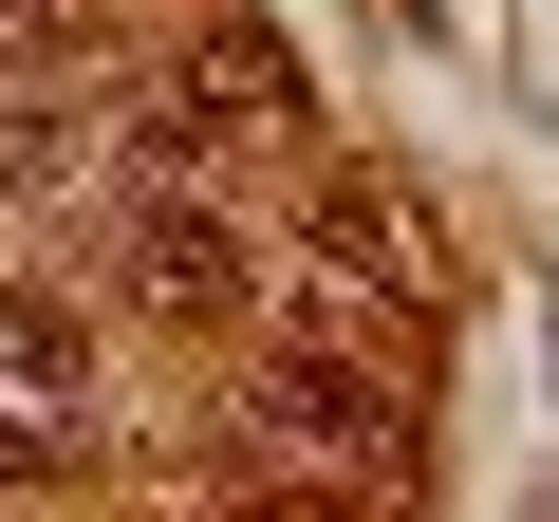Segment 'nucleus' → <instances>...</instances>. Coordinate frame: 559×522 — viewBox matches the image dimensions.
I'll return each instance as SVG.
<instances>
[{
	"mask_svg": "<svg viewBox=\"0 0 559 522\" xmlns=\"http://www.w3.org/2000/svg\"><path fill=\"white\" fill-rule=\"evenodd\" d=\"M411 336L336 281V299H299V336L261 355V392H242V448L261 466H411Z\"/></svg>",
	"mask_w": 559,
	"mask_h": 522,
	"instance_id": "nucleus-1",
	"label": "nucleus"
},
{
	"mask_svg": "<svg viewBox=\"0 0 559 522\" xmlns=\"http://www.w3.org/2000/svg\"><path fill=\"white\" fill-rule=\"evenodd\" d=\"M112 299H131V318L224 336V318H261V299H280V242H261L224 187H131V224H112Z\"/></svg>",
	"mask_w": 559,
	"mask_h": 522,
	"instance_id": "nucleus-2",
	"label": "nucleus"
},
{
	"mask_svg": "<svg viewBox=\"0 0 559 522\" xmlns=\"http://www.w3.org/2000/svg\"><path fill=\"white\" fill-rule=\"evenodd\" d=\"M0 187H20V205H94V187H131V168H112V94H75V75L0 94Z\"/></svg>",
	"mask_w": 559,
	"mask_h": 522,
	"instance_id": "nucleus-3",
	"label": "nucleus"
},
{
	"mask_svg": "<svg viewBox=\"0 0 559 522\" xmlns=\"http://www.w3.org/2000/svg\"><path fill=\"white\" fill-rule=\"evenodd\" d=\"M0 373H20V392H57V411H75V392H94V318H75L57 281H0Z\"/></svg>",
	"mask_w": 559,
	"mask_h": 522,
	"instance_id": "nucleus-4",
	"label": "nucleus"
},
{
	"mask_svg": "<svg viewBox=\"0 0 559 522\" xmlns=\"http://www.w3.org/2000/svg\"><path fill=\"white\" fill-rule=\"evenodd\" d=\"M299 261H318V281H411V205H392V187H318Z\"/></svg>",
	"mask_w": 559,
	"mask_h": 522,
	"instance_id": "nucleus-5",
	"label": "nucleus"
},
{
	"mask_svg": "<svg viewBox=\"0 0 559 522\" xmlns=\"http://www.w3.org/2000/svg\"><path fill=\"white\" fill-rule=\"evenodd\" d=\"M205 522H373V503H355V466H280V485H224Z\"/></svg>",
	"mask_w": 559,
	"mask_h": 522,
	"instance_id": "nucleus-6",
	"label": "nucleus"
},
{
	"mask_svg": "<svg viewBox=\"0 0 559 522\" xmlns=\"http://www.w3.org/2000/svg\"><path fill=\"white\" fill-rule=\"evenodd\" d=\"M57 466H75L57 429H20V411H0V485H57Z\"/></svg>",
	"mask_w": 559,
	"mask_h": 522,
	"instance_id": "nucleus-7",
	"label": "nucleus"
}]
</instances>
